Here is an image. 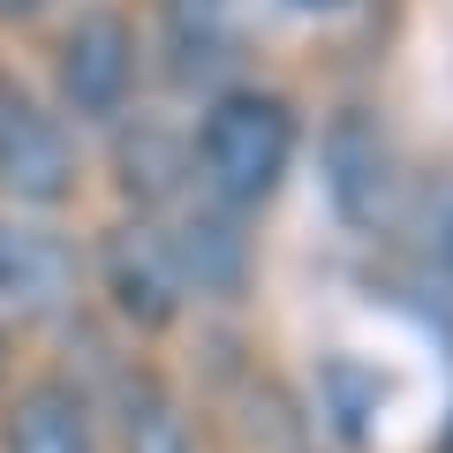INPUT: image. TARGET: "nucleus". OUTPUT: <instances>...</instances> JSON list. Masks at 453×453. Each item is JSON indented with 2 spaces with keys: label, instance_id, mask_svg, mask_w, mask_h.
Returning a JSON list of instances; mask_svg holds the SVG:
<instances>
[{
  "label": "nucleus",
  "instance_id": "nucleus-9",
  "mask_svg": "<svg viewBox=\"0 0 453 453\" xmlns=\"http://www.w3.org/2000/svg\"><path fill=\"white\" fill-rule=\"evenodd\" d=\"M121 446L129 453H196L189 423H181L174 393H166L159 378H129V386H121Z\"/></svg>",
  "mask_w": 453,
  "mask_h": 453
},
{
  "label": "nucleus",
  "instance_id": "nucleus-6",
  "mask_svg": "<svg viewBox=\"0 0 453 453\" xmlns=\"http://www.w3.org/2000/svg\"><path fill=\"white\" fill-rule=\"evenodd\" d=\"M325 166H333V204L348 211V219H378L386 211V196H393V159H386V144H378V129L371 121H340L333 129V144H325Z\"/></svg>",
  "mask_w": 453,
  "mask_h": 453
},
{
  "label": "nucleus",
  "instance_id": "nucleus-14",
  "mask_svg": "<svg viewBox=\"0 0 453 453\" xmlns=\"http://www.w3.org/2000/svg\"><path fill=\"white\" fill-rule=\"evenodd\" d=\"M446 453H453V431H446Z\"/></svg>",
  "mask_w": 453,
  "mask_h": 453
},
{
  "label": "nucleus",
  "instance_id": "nucleus-11",
  "mask_svg": "<svg viewBox=\"0 0 453 453\" xmlns=\"http://www.w3.org/2000/svg\"><path fill=\"white\" fill-rule=\"evenodd\" d=\"M295 8H310V16H333V8H348V0H295Z\"/></svg>",
  "mask_w": 453,
  "mask_h": 453
},
{
  "label": "nucleus",
  "instance_id": "nucleus-2",
  "mask_svg": "<svg viewBox=\"0 0 453 453\" xmlns=\"http://www.w3.org/2000/svg\"><path fill=\"white\" fill-rule=\"evenodd\" d=\"M76 189V144L31 91L0 83V196L16 204H61Z\"/></svg>",
  "mask_w": 453,
  "mask_h": 453
},
{
  "label": "nucleus",
  "instance_id": "nucleus-5",
  "mask_svg": "<svg viewBox=\"0 0 453 453\" xmlns=\"http://www.w3.org/2000/svg\"><path fill=\"white\" fill-rule=\"evenodd\" d=\"M106 280H113V303H121V318L136 325H166L174 318V257H166V242L151 234V226H129V234H113L106 250Z\"/></svg>",
  "mask_w": 453,
  "mask_h": 453
},
{
  "label": "nucleus",
  "instance_id": "nucleus-4",
  "mask_svg": "<svg viewBox=\"0 0 453 453\" xmlns=\"http://www.w3.org/2000/svg\"><path fill=\"white\" fill-rule=\"evenodd\" d=\"M76 295V250L53 226L0 219V310L16 318H53Z\"/></svg>",
  "mask_w": 453,
  "mask_h": 453
},
{
  "label": "nucleus",
  "instance_id": "nucleus-13",
  "mask_svg": "<svg viewBox=\"0 0 453 453\" xmlns=\"http://www.w3.org/2000/svg\"><path fill=\"white\" fill-rule=\"evenodd\" d=\"M446 265H453V226H446Z\"/></svg>",
  "mask_w": 453,
  "mask_h": 453
},
{
  "label": "nucleus",
  "instance_id": "nucleus-8",
  "mask_svg": "<svg viewBox=\"0 0 453 453\" xmlns=\"http://www.w3.org/2000/svg\"><path fill=\"white\" fill-rule=\"evenodd\" d=\"M159 242H166V257H174V280L196 288V295H226L242 280V234L226 219H181Z\"/></svg>",
  "mask_w": 453,
  "mask_h": 453
},
{
  "label": "nucleus",
  "instance_id": "nucleus-7",
  "mask_svg": "<svg viewBox=\"0 0 453 453\" xmlns=\"http://www.w3.org/2000/svg\"><path fill=\"white\" fill-rule=\"evenodd\" d=\"M8 453H91V408L68 386H31L8 416Z\"/></svg>",
  "mask_w": 453,
  "mask_h": 453
},
{
  "label": "nucleus",
  "instance_id": "nucleus-10",
  "mask_svg": "<svg viewBox=\"0 0 453 453\" xmlns=\"http://www.w3.org/2000/svg\"><path fill=\"white\" fill-rule=\"evenodd\" d=\"M219 16H226V0H174V46H181V61H211V46H219Z\"/></svg>",
  "mask_w": 453,
  "mask_h": 453
},
{
  "label": "nucleus",
  "instance_id": "nucleus-3",
  "mask_svg": "<svg viewBox=\"0 0 453 453\" xmlns=\"http://www.w3.org/2000/svg\"><path fill=\"white\" fill-rule=\"evenodd\" d=\"M129 83H136V38H129L121 16H83L76 31L61 38V98H68V113L106 121V113H121Z\"/></svg>",
  "mask_w": 453,
  "mask_h": 453
},
{
  "label": "nucleus",
  "instance_id": "nucleus-1",
  "mask_svg": "<svg viewBox=\"0 0 453 453\" xmlns=\"http://www.w3.org/2000/svg\"><path fill=\"white\" fill-rule=\"evenodd\" d=\"M295 159V113L288 98L273 91H226L219 106L204 113V136H196V166H204L211 196L234 211L265 204V196L280 189V174H288Z\"/></svg>",
  "mask_w": 453,
  "mask_h": 453
},
{
  "label": "nucleus",
  "instance_id": "nucleus-12",
  "mask_svg": "<svg viewBox=\"0 0 453 453\" xmlns=\"http://www.w3.org/2000/svg\"><path fill=\"white\" fill-rule=\"evenodd\" d=\"M38 0H0V16H31Z\"/></svg>",
  "mask_w": 453,
  "mask_h": 453
}]
</instances>
